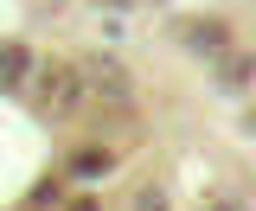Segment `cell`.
<instances>
[{
    "instance_id": "cell-5",
    "label": "cell",
    "mask_w": 256,
    "mask_h": 211,
    "mask_svg": "<svg viewBox=\"0 0 256 211\" xmlns=\"http://www.w3.org/2000/svg\"><path fill=\"white\" fill-rule=\"evenodd\" d=\"M212 84H218V90H244V84H250V58H237V52H224V58L212 64Z\"/></svg>"
},
{
    "instance_id": "cell-1",
    "label": "cell",
    "mask_w": 256,
    "mask_h": 211,
    "mask_svg": "<svg viewBox=\"0 0 256 211\" xmlns=\"http://www.w3.org/2000/svg\"><path fill=\"white\" fill-rule=\"evenodd\" d=\"M26 102H32V116H45V122L77 116V102H90L84 64H38L32 84H26Z\"/></svg>"
},
{
    "instance_id": "cell-6",
    "label": "cell",
    "mask_w": 256,
    "mask_h": 211,
    "mask_svg": "<svg viewBox=\"0 0 256 211\" xmlns=\"http://www.w3.org/2000/svg\"><path fill=\"white\" fill-rule=\"evenodd\" d=\"M26 70H32V52L26 45H6V58H0V84L20 96V84H26Z\"/></svg>"
},
{
    "instance_id": "cell-7",
    "label": "cell",
    "mask_w": 256,
    "mask_h": 211,
    "mask_svg": "<svg viewBox=\"0 0 256 211\" xmlns=\"http://www.w3.org/2000/svg\"><path fill=\"white\" fill-rule=\"evenodd\" d=\"M134 211H166V198H160V192H141V198H134Z\"/></svg>"
},
{
    "instance_id": "cell-8",
    "label": "cell",
    "mask_w": 256,
    "mask_h": 211,
    "mask_svg": "<svg viewBox=\"0 0 256 211\" xmlns=\"http://www.w3.org/2000/svg\"><path fill=\"white\" fill-rule=\"evenodd\" d=\"M64 211H96V198H70V205H64Z\"/></svg>"
},
{
    "instance_id": "cell-9",
    "label": "cell",
    "mask_w": 256,
    "mask_h": 211,
    "mask_svg": "<svg viewBox=\"0 0 256 211\" xmlns=\"http://www.w3.org/2000/svg\"><path fill=\"white\" fill-rule=\"evenodd\" d=\"M212 211H244V205H230V198H218V205H212Z\"/></svg>"
},
{
    "instance_id": "cell-4",
    "label": "cell",
    "mask_w": 256,
    "mask_h": 211,
    "mask_svg": "<svg viewBox=\"0 0 256 211\" xmlns=\"http://www.w3.org/2000/svg\"><path fill=\"white\" fill-rule=\"evenodd\" d=\"M64 173H70V180H102V173H116V154L109 148H77L64 160Z\"/></svg>"
},
{
    "instance_id": "cell-3",
    "label": "cell",
    "mask_w": 256,
    "mask_h": 211,
    "mask_svg": "<svg viewBox=\"0 0 256 211\" xmlns=\"http://www.w3.org/2000/svg\"><path fill=\"white\" fill-rule=\"evenodd\" d=\"M180 38H186V52H198V58H212V64L230 52V26H224V20H192Z\"/></svg>"
},
{
    "instance_id": "cell-10",
    "label": "cell",
    "mask_w": 256,
    "mask_h": 211,
    "mask_svg": "<svg viewBox=\"0 0 256 211\" xmlns=\"http://www.w3.org/2000/svg\"><path fill=\"white\" fill-rule=\"evenodd\" d=\"M102 6H116V0H102Z\"/></svg>"
},
{
    "instance_id": "cell-2",
    "label": "cell",
    "mask_w": 256,
    "mask_h": 211,
    "mask_svg": "<svg viewBox=\"0 0 256 211\" xmlns=\"http://www.w3.org/2000/svg\"><path fill=\"white\" fill-rule=\"evenodd\" d=\"M84 84H90V96L102 102V109H128V77H122V64L116 58H84Z\"/></svg>"
}]
</instances>
